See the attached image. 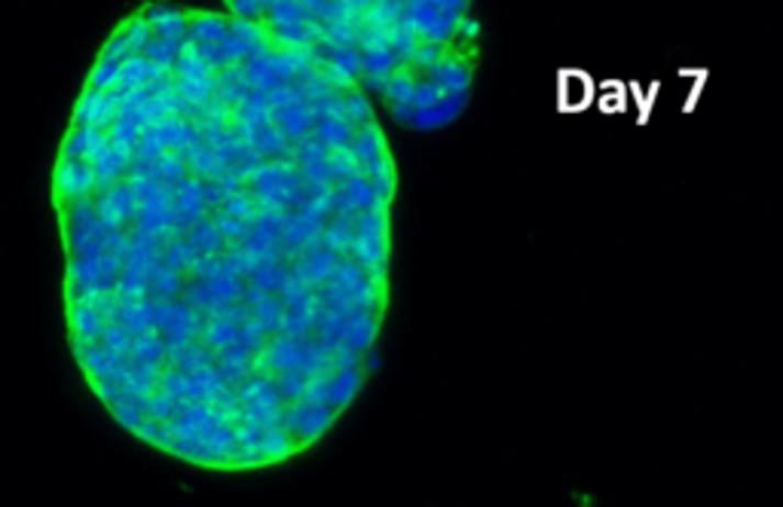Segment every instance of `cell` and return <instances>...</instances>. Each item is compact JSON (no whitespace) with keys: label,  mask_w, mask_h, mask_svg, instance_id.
Here are the masks:
<instances>
[{"label":"cell","mask_w":783,"mask_h":507,"mask_svg":"<svg viewBox=\"0 0 783 507\" xmlns=\"http://www.w3.org/2000/svg\"><path fill=\"white\" fill-rule=\"evenodd\" d=\"M399 166L349 77L245 3H150L86 77L56 169L83 376L205 471L313 450L377 364Z\"/></svg>","instance_id":"obj_1"},{"label":"cell","mask_w":783,"mask_h":507,"mask_svg":"<svg viewBox=\"0 0 783 507\" xmlns=\"http://www.w3.org/2000/svg\"><path fill=\"white\" fill-rule=\"evenodd\" d=\"M361 89L373 111L435 132L466 111L481 61L469 3H245Z\"/></svg>","instance_id":"obj_2"}]
</instances>
